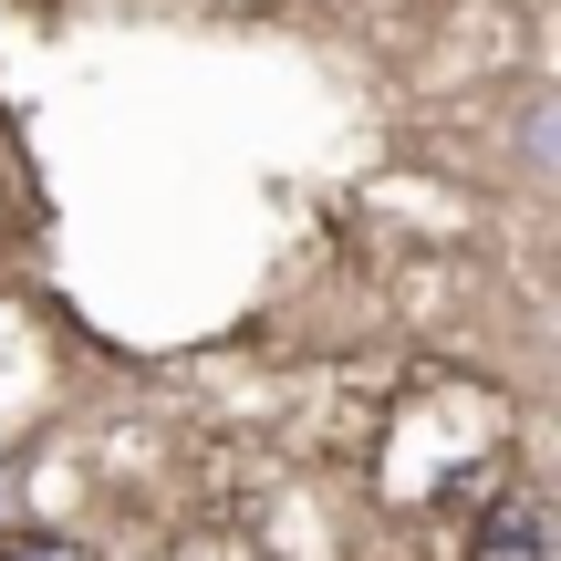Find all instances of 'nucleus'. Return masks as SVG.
Instances as JSON below:
<instances>
[{"mask_svg":"<svg viewBox=\"0 0 561 561\" xmlns=\"http://www.w3.org/2000/svg\"><path fill=\"white\" fill-rule=\"evenodd\" d=\"M468 561H561V520H551V500L510 479L500 500L479 510V530H468Z\"/></svg>","mask_w":561,"mask_h":561,"instance_id":"f257e3e1","label":"nucleus"},{"mask_svg":"<svg viewBox=\"0 0 561 561\" xmlns=\"http://www.w3.org/2000/svg\"><path fill=\"white\" fill-rule=\"evenodd\" d=\"M0 561H94V551L62 541V530H0Z\"/></svg>","mask_w":561,"mask_h":561,"instance_id":"7ed1b4c3","label":"nucleus"},{"mask_svg":"<svg viewBox=\"0 0 561 561\" xmlns=\"http://www.w3.org/2000/svg\"><path fill=\"white\" fill-rule=\"evenodd\" d=\"M520 167H530V178H551V83H530V94H520Z\"/></svg>","mask_w":561,"mask_h":561,"instance_id":"f03ea898","label":"nucleus"}]
</instances>
